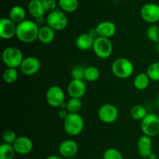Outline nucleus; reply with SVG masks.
I'll return each instance as SVG.
<instances>
[{"instance_id": "obj_18", "label": "nucleus", "mask_w": 159, "mask_h": 159, "mask_svg": "<svg viewBox=\"0 0 159 159\" xmlns=\"http://www.w3.org/2000/svg\"><path fill=\"white\" fill-rule=\"evenodd\" d=\"M95 39L96 38L89 32L84 33L78 36L75 41V45L78 49L81 51H89L90 49H93Z\"/></svg>"}, {"instance_id": "obj_1", "label": "nucleus", "mask_w": 159, "mask_h": 159, "mask_svg": "<svg viewBox=\"0 0 159 159\" xmlns=\"http://www.w3.org/2000/svg\"><path fill=\"white\" fill-rule=\"evenodd\" d=\"M39 29L40 26L35 21L25 20L17 24L16 37L23 43H33L38 39Z\"/></svg>"}, {"instance_id": "obj_35", "label": "nucleus", "mask_w": 159, "mask_h": 159, "mask_svg": "<svg viewBox=\"0 0 159 159\" xmlns=\"http://www.w3.org/2000/svg\"><path fill=\"white\" fill-rule=\"evenodd\" d=\"M68 114H69V112H68V110H67L66 108H62L58 112V117L61 119L64 120L67 116H68Z\"/></svg>"}, {"instance_id": "obj_7", "label": "nucleus", "mask_w": 159, "mask_h": 159, "mask_svg": "<svg viewBox=\"0 0 159 159\" xmlns=\"http://www.w3.org/2000/svg\"><path fill=\"white\" fill-rule=\"evenodd\" d=\"M93 50L98 58L106 59L111 56L113 51V45L110 38L97 37L95 39Z\"/></svg>"}, {"instance_id": "obj_28", "label": "nucleus", "mask_w": 159, "mask_h": 159, "mask_svg": "<svg viewBox=\"0 0 159 159\" xmlns=\"http://www.w3.org/2000/svg\"><path fill=\"white\" fill-rule=\"evenodd\" d=\"M18 70L16 68H9V67H7V69L3 72V80L7 83V84H13L18 80Z\"/></svg>"}, {"instance_id": "obj_20", "label": "nucleus", "mask_w": 159, "mask_h": 159, "mask_svg": "<svg viewBox=\"0 0 159 159\" xmlns=\"http://www.w3.org/2000/svg\"><path fill=\"white\" fill-rule=\"evenodd\" d=\"M55 32L56 31L48 25L40 26L38 33V41L43 45H49L52 43L55 38Z\"/></svg>"}, {"instance_id": "obj_22", "label": "nucleus", "mask_w": 159, "mask_h": 159, "mask_svg": "<svg viewBox=\"0 0 159 159\" xmlns=\"http://www.w3.org/2000/svg\"><path fill=\"white\" fill-rule=\"evenodd\" d=\"M150 78L145 73H139L134 77L133 81L134 87L138 90H144L149 87Z\"/></svg>"}, {"instance_id": "obj_25", "label": "nucleus", "mask_w": 159, "mask_h": 159, "mask_svg": "<svg viewBox=\"0 0 159 159\" xmlns=\"http://www.w3.org/2000/svg\"><path fill=\"white\" fill-rule=\"evenodd\" d=\"M99 76H100L99 70L95 65H89L85 68L84 80L88 82H95L99 79Z\"/></svg>"}, {"instance_id": "obj_2", "label": "nucleus", "mask_w": 159, "mask_h": 159, "mask_svg": "<svg viewBox=\"0 0 159 159\" xmlns=\"http://www.w3.org/2000/svg\"><path fill=\"white\" fill-rule=\"evenodd\" d=\"M85 126L84 119L79 113H69L63 120L65 132L71 137H76L82 132Z\"/></svg>"}, {"instance_id": "obj_21", "label": "nucleus", "mask_w": 159, "mask_h": 159, "mask_svg": "<svg viewBox=\"0 0 159 159\" xmlns=\"http://www.w3.org/2000/svg\"><path fill=\"white\" fill-rule=\"evenodd\" d=\"M26 17V12L24 8L21 6H12L10 9L9 12V18L11 20L14 22L16 24H19L21 22L24 21Z\"/></svg>"}, {"instance_id": "obj_13", "label": "nucleus", "mask_w": 159, "mask_h": 159, "mask_svg": "<svg viewBox=\"0 0 159 159\" xmlns=\"http://www.w3.org/2000/svg\"><path fill=\"white\" fill-rule=\"evenodd\" d=\"M79 151V144L74 140H65L59 144L58 153L64 158H71Z\"/></svg>"}, {"instance_id": "obj_5", "label": "nucleus", "mask_w": 159, "mask_h": 159, "mask_svg": "<svg viewBox=\"0 0 159 159\" xmlns=\"http://www.w3.org/2000/svg\"><path fill=\"white\" fill-rule=\"evenodd\" d=\"M46 22L47 25L51 26L55 31H61L67 27L68 19L67 17L66 12L60 9H56L52 12H48Z\"/></svg>"}, {"instance_id": "obj_4", "label": "nucleus", "mask_w": 159, "mask_h": 159, "mask_svg": "<svg viewBox=\"0 0 159 159\" xmlns=\"http://www.w3.org/2000/svg\"><path fill=\"white\" fill-rule=\"evenodd\" d=\"M2 59L5 65L9 68H20L23 59V54L20 48L14 46L6 47L2 51Z\"/></svg>"}, {"instance_id": "obj_8", "label": "nucleus", "mask_w": 159, "mask_h": 159, "mask_svg": "<svg viewBox=\"0 0 159 159\" xmlns=\"http://www.w3.org/2000/svg\"><path fill=\"white\" fill-rule=\"evenodd\" d=\"M65 94L63 89L58 85H53L46 92V101L52 108L61 107L65 103Z\"/></svg>"}, {"instance_id": "obj_26", "label": "nucleus", "mask_w": 159, "mask_h": 159, "mask_svg": "<svg viewBox=\"0 0 159 159\" xmlns=\"http://www.w3.org/2000/svg\"><path fill=\"white\" fill-rule=\"evenodd\" d=\"M16 154L12 144L2 143L0 146V159H14Z\"/></svg>"}, {"instance_id": "obj_17", "label": "nucleus", "mask_w": 159, "mask_h": 159, "mask_svg": "<svg viewBox=\"0 0 159 159\" xmlns=\"http://www.w3.org/2000/svg\"><path fill=\"white\" fill-rule=\"evenodd\" d=\"M138 151L139 155L143 158H148L152 154V137L144 135L138 138Z\"/></svg>"}, {"instance_id": "obj_38", "label": "nucleus", "mask_w": 159, "mask_h": 159, "mask_svg": "<svg viewBox=\"0 0 159 159\" xmlns=\"http://www.w3.org/2000/svg\"><path fill=\"white\" fill-rule=\"evenodd\" d=\"M155 51L159 53V42L155 44Z\"/></svg>"}, {"instance_id": "obj_29", "label": "nucleus", "mask_w": 159, "mask_h": 159, "mask_svg": "<svg viewBox=\"0 0 159 159\" xmlns=\"http://www.w3.org/2000/svg\"><path fill=\"white\" fill-rule=\"evenodd\" d=\"M146 73L151 80L158 82L159 81V62H155L148 66Z\"/></svg>"}, {"instance_id": "obj_10", "label": "nucleus", "mask_w": 159, "mask_h": 159, "mask_svg": "<svg viewBox=\"0 0 159 159\" xmlns=\"http://www.w3.org/2000/svg\"><path fill=\"white\" fill-rule=\"evenodd\" d=\"M143 20L151 24H155L159 21V5L154 2L144 4L140 11Z\"/></svg>"}, {"instance_id": "obj_15", "label": "nucleus", "mask_w": 159, "mask_h": 159, "mask_svg": "<svg viewBox=\"0 0 159 159\" xmlns=\"http://www.w3.org/2000/svg\"><path fill=\"white\" fill-rule=\"evenodd\" d=\"M86 90V84L83 80H71L67 88L70 98H82L85 94Z\"/></svg>"}, {"instance_id": "obj_30", "label": "nucleus", "mask_w": 159, "mask_h": 159, "mask_svg": "<svg viewBox=\"0 0 159 159\" xmlns=\"http://www.w3.org/2000/svg\"><path fill=\"white\" fill-rule=\"evenodd\" d=\"M147 37L153 43L159 42V26L157 24H151L146 31Z\"/></svg>"}, {"instance_id": "obj_33", "label": "nucleus", "mask_w": 159, "mask_h": 159, "mask_svg": "<svg viewBox=\"0 0 159 159\" xmlns=\"http://www.w3.org/2000/svg\"><path fill=\"white\" fill-rule=\"evenodd\" d=\"M85 68L81 65H76L71 70V76L72 80H84Z\"/></svg>"}, {"instance_id": "obj_19", "label": "nucleus", "mask_w": 159, "mask_h": 159, "mask_svg": "<svg viewBox=\"0 0 159 159\" xmlns=\"http://www.w3.org/2000/svg\"><path fill=\"white\" fill-rule=\"evenodd\" d=\"M27 9L30 15L35 20L43 18L46 12L41 0H30Z\"/></svg>"}, {"instance_id": "obj_36", "label": "nucleus", "mask_w": 159, "mask_h": 159, "mask_svg": "<svg viewBox=\"0 0 159 159\" xmlns=\"http://www.w3.org/2000/svg\"><path fill=\"white\" fill-rule=\"evenodd\" d=\"M46 159H65V158H64L63 157H61L60 154H59V155H57V154H51V155L48 156V157H46Z\"/></svg>"}, {"instance_id": "obj_3", "label": "nucleus", "mask_w": 159, "mask_h": 159, "mask_svg": "<svg viewBox=\"0 0 159 159\" xmlns=\"http://www.w3.org/2000/svg\"><path fill=\"white\" fill-rule=\"evenodd\" d=\"M112 73L120 79L129 78L134 71V66L130 59L127 58H118L113 62L111 65Z\"/></svg>"}, {"instance_id": "obj_23", "label": "nucleus", "mask_w": 159, "mask_h": 159, "mask_svg": "<svg viewBox=\"0 0 159 159\" xmlns=\"http://www.w3.org/2000/svg\"><path fill=\"white\" fill-rule=\"evenodd\" d=\"M57 2L60 9L68 13L75 12L79 8V0H58Z\"/></svg>"}, {"instance_id": "obj_16", "label": "nucleus", "mask_w": 159, "mask_h": 159, "mask_svg": "<svg viewBox=\"0 0 159 159\" xmlns=\"http://www.w3.org/2000/svg\"><path fill=\"white\" fill-rule=\"evenodd\" d=\"M96 31L97 32L98 37L111 38L116 34V26L113 22L110 20H104L98 23L96 26Z\"/></svg>"}, {"instance_id": "obj_9", "label": "nucleus", "mask_w": 159, "mask_h": 159, "mask_svg": "<svg viewBox=\"0 0 159 159\" xmlns=\"http://www.w3.org/2000/svg\"><path fill=\"white\" fill-rule=\"evenodd\" d=\"M98 118L102 123L110 124L116 121L119 116V111L116 106L112 104H103L98 109Z\"/></svg>"}, {"instance_id": "obj_14", "label": "nucleus", "mask_w": 159, "mask_h": 159, "mask_svg": "<svg viewBox=\"0 0 159 159\" xmlns=\"http://www.w3.org/2000/svg\"><path fill=\"white\" fill-rule=\"evenodd\" d=\"M16 154L20 155H26L32 151L34 143L30 137L26 136H20L12 144Z\"/></svg>"}, {"instance_id": "obj_11", "label": "nucleus", "mask_w": 159, "mask_h": 159, "mask_svg": "<svg viewBox=\"0 0 159 159\" xmlns=\"http://www.w3.org/2000/svg\"><path fill=\"white\" fill-rule=\"evenodd\" d=\"M41 64L38 58L35 56H27L24 58L20 65V71L26 76H33L40 70Z\"/></svg>"}, {"instance_id": "obj_6", "label": "nucleus", "mask_w": 159, "mask_h": 159, "mask_svg": "<svg viewBox=\"0 0 159 159\" xmlns=\"http://www.w3.org/2000/svg\"><path fill=\"white\" fill-rule=\"evenodd\" d=\"M141 129L144 135L155 137L159 134V116L155 113H148L141 121Z\"/></svg>"}, {"instance_id": "obj_39", "label": "nucleus", "mask_w": 159, "mask_h": 159, "mask_svg": "<svg viewBox=\"0 0 159 159\" xmlns=\"http://www.w3.org/2000/svg\"><path fill=\"white\" fill-rule=\"evenodd\" d=\"M158 116H159V114H158Z\"/></svg>"}, {"instance_id": "obj_34", "label": "nucleus", "mask_w": 159, "mask_h": 159, "mask_svg": "<svg viewBox=\"0 0 159 159\" xmlns=\"http://www.w3.org/2000/svg\"><path fill=\"white\" fill-rule=\"evenodd\" d=\"M41 1L45 10L48 12L55 10L57 9V6L58 5V2H57V0H41Z\"/></svg>"}, {"instance_id": "obj_12", "label": "nucleus", "mask_w": 159, "mask_h": 159, "mask_svg": "<svg viewBox=\"0 0 159 159\" xmlns=\"http://www.w3.org/2000/svg\"><path fill=\"white\" fill-rule=\"evenodd\" d=\"M17 24L9 17L0 20V37L3 40H9L16 35Z\"/></svg>"}, {"instance_id": "obj_27", "label": "nucleus", "mask_w": 159, "mask_h": 159, "mask_svg": "<svg viewBox=\"0 0 159 159\" xmlns=\"http://www.w3.org/2000/svg\"><path fill=\"white\" fill-rule=\"evenodd\" d=\"M82 108L81 98H71L66 102V109L69 113H79Z\"/></svg>"}, {"instance_id": "obj_24", "label": "nucleus", "mask_w": 159, "mask_h": 159, "mask_svg": "<svg viewBox=\"0 0 159 159\" xmlns=\"http://www.w3.org/2000/svg\"><path fill=\"white\" fill-rule=\"evenodd\" d=\"M148 115L147 109L141 104H135L132 106L130 110V115L133 119L141 121Z\"/></svg>"}, {"instance_id": "obj_32", "label": "nucleus", "mask_w": 159, "mask_h": 159, "mask_svg": "<svg viewBox=\"0 0 159 159\" xmlns=\"http://www.w3.org/2000/svg\"><path fill=\"white\" fill-rule=\"evenodd\" d=\"M17 136L13 130L7 129L2 134V140L3 143H9V144H13L17 138Z\"/></svg>"}, {"instance_id": "obj_37", "label": "nucleus", "mask_w": 159, "mask_h": 159, "mask_svg": "<svg viewBox=\"0 0 159 159\" xmlns=\"http://www.w3.org/2000/svg\"><path fill=\"white\" fill-rule=\"evenodd\" d=\"M148 159H158V156L155 154H154V153H152L150 155V157H148Z\"/></svg>"}, {"instance_id": "obj_31", "label": "nucleus", "mask_w": 159, "mask_h": 159, "mask_svg": "<svg viewBox=\"0 0 159 159\" xmlns=\"http://www.w3.org/2000/svg\"><path fill=\"white\" fill-rule=\"evenodd\" d=\"M102 159H124V156L118 149L110 147L104 151Z\"/></svg>"}]
</instances>
